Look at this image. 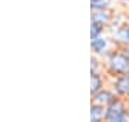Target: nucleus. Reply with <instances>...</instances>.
<instances>
[{"label": "nucleus", "instance_id": "obj_4", "mask_svg": "<svg viewBox=\"0 0 129 122\" xmlns=\"http://www.w3.org/2000/svg\"><path fill=\"white\" fill-rule=\"evenodd\" d=\"M111 88L115 90V94L119 98L129 99V73L115 76L111 82Z\"/></svg>", "mask_w": 129, "mask_h": 122}, {"label": "nucleus", "instance_id": "obj_7", "mask_svg": "<svg viewBox=\"0 0 129 122\" xmlns=\"http://www.w3.org/2000/svg\"><path fill=\"white\" fill-rule=\"evenodd\" d=\"M106 85V80L103 78V73H90V95L98 94L101 89H103Z\"/></svg>", "mask_w": 129, "mask_h": 122}, {"label": "nucleus", "instance_id": "obj_3", "mask_svg": "<svg viewBox=\"0 0 129 122\" xmlns=\"http://www.w3.org/2000/svg\"><path fill=\"white\" fill-rule=\"evenodd\" d=\"M115 47L116 45L112 42V39L103 38V36H99V38L90 40V49H92L93 55L99 56L101 59H105Z\"/></svg>", "mask_w": 129, "mask_h": 122}, {"label": "nucleus", "instance_id": "obj_9", "mask_svg": "<svg viewBox=\"0 0 129 122\" xmlns=\"http://www.w3.org/2000/svg\"><path fill=\"white\" fill-rule=\"evenodd\" d=\"M105 29H106V26H103L101 23H96V22H92L90 23V39H96L99 36H102L103 32H105Z\"/></svg>", "mask_w": 129, "mask_h": 122}, {"label": "nucleus", "instance_id": "obj_2", "mask_svg": "<svg viewBox=\"0 0 129 122\" xmlns=\"http://www.w3.org/2000/svg\"><path fill=\"white\" fill-rule=\"evenodd\" d=\"M105 121L108 122H126L129 121V105L126 99L118 98L106 106Z\"/></svg>", "mask_w": 129, "mask_h": 122}, {"label": "nucleus", "instance_id": "obj_6", "mask_svg": "<svg viewBox=\"0 0 129 122\" xmlns=\"http://www.w3.org/2000/svg\"><path fill=\"white\" fill-rule=\"evenodd\" d=\"M92 22H96V23H101L103 26H109L113 20V12L111 9H101V10H92Z\"/></svg>", "mask_w": 129, "mask_h": 122}, {"label": "nucleus", "instance_id": "obj_12", "mask_svg": "<svg viewBox=\"0 0 129 122\" xmlns=\"http://www.w3.org/2000/svg\"><path fill=\"white\" fill-rule=\"evenodd\" d=\"M120 2H126V3H129V0H120Z\"/></svg>", "mask_w": 129, "mask_h": 122}, {"label": "nucleus", "instance_id": "obj_1", "mask_svg": "<svg viewBox=\"0 0 129 122\" xmlns=\"http://www.w3.org/2000/svg\"><path fill=\"white\" fill-rule=\"evenodd\" d=\"M103 66L108 76L115 78L122 73H129V55L125 47L116 46L113 50L103 59Z\"/></svg>", "mask_w": 129, "mask_h": 122}, {"label": "nucleus", "instance_id": "obj_11", "mask_svg": "<svg viewBox=\"0 0 129 122\" xmlns=\"http://www.w3.org/2000/svg\"><path fill=\"white\" fill-rule=\"evenodd\" d=\"M111 5H112V0H90V10L109 9Z\"/></svg>", "mask_w": 129, "mask_h": 122}, {"label": "nucleus", "instance_id": "obj_5", "mask_svg": "<svg viewBox=\"0 0 129 122\" xmlns=\"http://www.w3.org/2000/svg\"><path fill=\"white\" fill-rule=\"evenodd\" d=\"M116 98H118V95L115 94V90L112 89V88L111 89H109V88H103V89H101L98 94L92 95V102L103 105V106H108V105L112 103Z\"/></svg>", "mask_w": 129, "mask_h": 122}, {"label": "nucleus", "instance_id": "obj_10", "mask_svg": "<svg viewBox=\"0 0 129 122\" xmlns=\"http://www.w3.org/2000/svg\"><path fill=\"white\" fill-rule=\"evenodd\" d=\"M102 69H105V66L102 65L101 62V57L93 55L90 57V73H101Z\"/></svg>", "mask_w": 129, "mask_h": 122}, {"label": "nucleus", "instance_id": "obj_8", "mask_svg": "<svg viewBox=\"0 0 129 122\" xmlns=\"http://www.w3.org/2000/svg\"><path fill=\"white\" fill-rule=\"evenodd\" d=\"M105 113H106V106L90 102V121L92 122L105 121Z\"/></svg>", "mask_w": 129, "mask_h": 122}]
</instances>
